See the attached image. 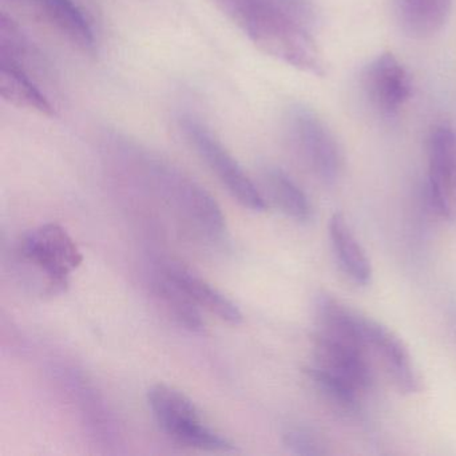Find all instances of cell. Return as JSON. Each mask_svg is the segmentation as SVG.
Returning <instances> with one entry per match:
<instances>
[{
	"label": "cell",
	"instance_id": "cell-1",
	"mask_svg": "<svg viewBox=\"0 0 456 456\" xmlns=\"http://www.w3.org/2000/svg\"><path fill=\"white\" fill-rule=\"evenodd\" d=\"M221 12L269 57L312 76L325 74L314 38L320 14L314 0H212Z\"/></svg>",
	"mask_w": 456,
	"mask_h": 456
},
{
	"label": "cell",
	"instance_id": "cell-2",
	"mask_svg": "<svg viewBox=\"0 0 456 456\" xmlns=\"http://www.w3.org/2000/svg\"><path fill=\"white\" fill-rule=\"evenodd\" d=\"M148 404L159 426L175 442L208 451H229L232 443L202 421L194 403L167 384L148 391Z\"/></svg>",
	"mask_w": 456,
	"mask_h": 456
},
{
	"label": "cell",
	"instance_id": "cell-3",
	"mask_svg": "<svg viewBox=\"0 0 456 456\" xmlns=\"http://www.w3.org/2000/svg\"><path fill=\"white\" fill-rule=\"evenodd\" d=\"M20 253L22 260L44 277L46 295L63 292L69 277L84 260L76 241L57 224L41 225L25 234Z\"/></svg>",
	"mask_w": 456,
	"mask_h": 456
},
{
	"label": "cell",
	"instance_id": "cell-4",
	"mask_svg": "<svg viewBox=\"0 0 456 456\" xmlns=\"http://www.w3.org/2000/svg\"><path fill=\"white\" fill-rule=\"evenodd\" d=\"M181 133L191 148L204 159L209 169L217 175L226 191L239 204L253 212L266 209L265 199L256 188L241 165L226 151L212 130L191 114H183L178 118Z\"/></svg>",
	"mask_w": 456,
	"mask_h": 456
},
{
	"label": "cell",
	"instance_id": "cell-5",
	"mask_svg": "<svg viewBox=\"0 0 456 456\" xmlns=\"http://www.w3.org/2000/svg\"><path fill=\"white\" fill-rule=\"evenodd\" d=\"M285 129L306 167L325 183H335L343 172L344 157L333 133L312 109L296 103L285 113Z\"/></svg>",
	"mask_w": 456,
	"mask_h": 456
},
{
	"label": "cell",
	"instance_id": "cell-6",
	"mask_svg": "<svg viewBox=\"0 0 456 456\" xmlns=\"http://www.w3.org/2000/svg\"><path fill=\"white\" fill-rule=\"evenodd\" d=\"M362 348L381 362L400 392L413 395L423 389V379L404 341L372 317L364 316L362 322Z\"/></svg>",
	"mask_w": 456,
	"mask_h": 456
},
{
	"label": "cell",
	"instance_id": "cell-7",
	"mask_svg": "<svg viewBox=\"0 0 456 456\" xmlns=\"http://www.w3.org/2000/svg\"><path fill=\"white\" fill-rule=\"evenodd\" d=\"M362 87L370 105L384 118H394L410 100V74L392 53L370 61L362 74Z\"/></svg>",
	"mask_w": 456,
	"mask_h": 456
},
{
	"label": "cell",
	"instance_id": "cell-8",
	"mask_svg": "<svg viewBox=\"0 0 456 456\" xmlns=\"http://www.w3.org/2000/svg\"><path fill=\"white\" fill-rule=\"evenodd\" d=\"M33 12L82 53L93 54L97 38L86 12L76 0H10Z\"/></svg>",
	"mask_w": 456,
	"mask_h": 456
},
{
	"label": "cell",
	"instance_id": "cell-9",
	"mask_svg": "<svg viewBox=\"0 0 456 456\" xmlns=\"http://www.w3.org/2000/svg\"><path fill=\"white\" fill-rule=\"evenodd\" d=\"M312 343L314 367L351 384L362 394L372 387L373 370L364 351L317 332Z\"/></svg>",
	"mask_w": 456,
	"mask_h": 456
},
{
	"label": "cell",
	"instance_id": "cell-10",
	"mask_svg": "<svg viewBox=\"0 0 456 456\" xmlns=\"http://www.w3.org/2000/svg\"><path fill=\"white\" fill-rule=\"evenodd\" d=\"M314 311L317 333L351 344L364 351L362 348L364 314L327 292L319 293L316 296Z\"/></svg>",
	"mask_w": 456,
	"mask_h": 456
},
{
	"label": "cell",
	"instance_id": "cell-11",
	"mask_svg": "<svg viewBox=\"0 0 456 456\" xmlns=\"http://www.w3.org/2000/svg\"><path fill=\"white\" fill-rule=\"evenodd\" d=\"M0 95L6 102L20 109L54 116L55 106L39 86L30 71L10 58L0 55Z\"/></svg>",
	"mask_w": 456,
	"mask_h": 456
},
{
	"label": "cell",
	"instance_id": "cell-12",
	"mask_svg": "<svg viewBox=\"0 0 456 456\" xmlns=\"http://www.w3.org/2000/svg\"><path fill=\"white\" fill-rule=\"evenodd\" d=\"M452 9V0H394L395 17L411 38L426 39L439 33Z\"/></svg>",
	"mask_w": 456,
	"mask_h": 456
},
{
	"label": "cell",
	"instance_id": "cell-13",
	"mask_svg": "<svg viewBox=\"0 0 456 456\" xmlns=\"http://www.w3.org/2000/svg\"><path fill=\"white\" fill-rule=\"evenodd\" d=\"M164 273L181 289L185 290L197 305L202 306L229 324L237 325L242 322V314L239 306L201 277L178 265L167 266Z\"/></svg>",
	"mask_w": 456,
	"mask_h": 456
},
{
	"label": "cell",
	"instance_id": "cell-14",
	"mask_svg": "<svg viewBox=\"0 0 456 456\" xmlns=\"http://www.w3.org/2000/svg\"><path fill=\"white\" fill-rule=\"evenodd\" d=\"M330 237L333 252L344 273L356 284L367 285L370 282L372 266L370 258L341 213H335L330 218Z\"/></svg>",
	"mask_w": 456,
	"mask_h": 456
},
{
	"label": "cell",
	"instance_id": "cell-15",
	"mask_svg": "<svg viewBox=\"0 0 456 456\" xmlns=\"http://www.w3.org/2000/svg\"><path fill=\"white\" fill-rule=\"evenodd\" d=\"M263 181L274 207L297 223H308L314 216V208L300 186L276 167L263 169Z\"/></svg>",
	"mask_w": 456,
	"mask_h": 456
},
{
	"label": "cell",
	"instance_id": "cell-16",
	"mask_svg": "<svg viewBox=\"0 0 456 456\" xmlns=\"http://www.w3.org/2000/svg\"><path fill=\"white\" fill-rule=\"evenodd\" d=\"M177 188L181 202L185 205L194 223L210 237L223 236L225 217L216 200L201 186L177 175Z\"/></svg>",
	"mask_w": 456,
	"mask_h": 456
},
{
	"label": "cell",
	"instance_id": "cell-17",
	"mask_svg": "<svg viewBox=\"0 0 456 456\" xmlns=\"http://www.w3.org/2000/svg\"><path fill=\"white\" fill-rule=\"evenodd\" d=\"M306 380L314 387L320 397L336 412L344 416H354L360 412L359 389L351 384L311 365L304 368Z\"/></svg>",
	"mask_w": 456,
	"mask_h": 456
},
{
	"label": "cell",
	"instance_id": "cell-18",
	"mask_svg": "<svg viewBox=\"0 0 456 456\" xmlns=\"http://www.w3.org/2000/svg\"><path fill=\"white\" fill-rule=\"evenodd\" d=\"M154 293L161 301L167 314L191 332H202L205 328L204 320L199 311V305L191 300V296L181 289L167 274L154 284Z\"/></svg>",
	"mask_w": 456,
	"mask_h": 456
},
{
	"label": "cell",
	"instance_id": "cell-19",
	"mask_svg": "<svg viewBox=\"0 0 456 456\" xmlns=\"http://www.w3.org/2000/svg\"><path fill=\"white\" fill-rule=\"evenodd\" d=\"M429 172L437 173L456 186V132L439 126L429 137Z\"/></svg>",
	"mask_w": 456,
	"mask_h": 456
},
{
	"label": "cell",
	"instance_id": "cell-20",
	"mask_svg": "<svg viewBox=\"0 0 456 456\" xmlns=\"http://www.w3.org/2000/svg\"><path fill=\"white\" fill-rule=\"evenodd\" d=\"M282 443L289 452L301 456L327 455L328 447L320 435L306 427H289L282 434Z\"/></svg>",
	"mask_w": 456,
	"mask_h": 456
}]
</instances>
